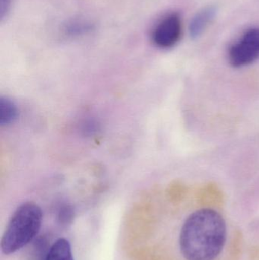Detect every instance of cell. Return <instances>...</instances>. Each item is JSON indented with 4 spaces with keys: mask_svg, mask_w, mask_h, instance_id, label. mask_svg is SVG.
<instances>
[{
    "mask_svg": "<svg viewBox=\"0 0 259 260\" xmlns=\"http://www.w3.org/2000/svg\"><path fill=\"white\" fill-rule=\"evenodd\" d=\"M227 241L223 217L211 209L196 211L184 221L179 234L181 253L187 260H214Z\"/></svg>",
    "mask_w": 259,
    "mask_h": 260,
    "instance_id": "6da1fadb",
    "label": "cell"
},
{
    "mask_svg": "<svg viewBox=\"0 0 259 260\" xmlns=\"http://www.w3.org/2000/svg\"><path fill=\"white\" fill-rule=\"evenodd\" d=\"M42 221V211L36 203L27 202L18 206L2 236V253L13 254L28 245L38 236Z\"/></svg>",
    "mask_w": 259,
    "mask_h": 260,
    "instance_id": "7a4b0ae2",
    "label": "cell"
},
{
    "mask_svg": "<svg viewBox=\"0 0 259 260\" xmlns=\"http://www.w3.org/2000/svg\"><path fill=\"white\" fill-rule=\"evenodd\" d=\"M230 63L234 67L250 65L259 59V27L246 30L231 46L228 52Z\"/></svg>",
    "mask_w": 259,
    "mask_h": 260,
    "instance_id": "3957f363",
    "label": "cell"
},
{
    "mask_svg": "<svg viewBox=\"0 0 259 260\" xmlns=\"http://www.w3.org/2000/svg\"><path fill=\"white\" fill-rule=\"evenodd\" d=\"M182 35V21L178 12H170L163 16L152 28V42L162 49L174 47Z\"/></svg>",
    "mask_w": 259,
    "mask_h": 260,
    "instance_id": "277c9868",
    "label": "cell"
},
{
    "mask_svg": "<svg viewBox=\"0 0 259 260\" xmlns=\"http://www.w3.org/2000/svg\"><path fill=\"white\" fill-rule=\"evenodd\" d=\"M217 14V8L214 6H207L198 12L192 18L189 26L191 38H199L214 21Z\"/></svg>",
    "mask_w": 259,
    "mask_h": 260,
    "instance_id": "5b68a950",
    "label": "cell"
},
{
    "mask_svg": "<svg viewBox=\"0 0 259 260\" xmlns=\"http://www.w3.org/2000/svg\"><path fill=\"white\" fill-rule=\"evenodd\" d=\"M44 260H75L69 241L65 238L56 240Z\"/></svg>",
    "mask_w": 259,
    "mask_h": 260,
    "instance_id": "8992f818",
    "label": "cell"
},
{
    "mask_svg": "<svg viewBox=\"0 0 259 260\" xmlns=\"http://www.w3.org/2000/svg\"><path fill=\"white\" fill-rule=\"evenodd\" d=\"M18 117L16 105L10 99L1 98L0 99V124L2 126L11 124Z\"/></svg>",
    "mask_w": 259,
    "mask_h": 260,
    "instance_id": "52a82bcc",
    "label": "cell"
},
{
    "mask_svg": "<svg viewBox=\"0 0 259 260\" xmlns=\"http://www.w3.org/2000/svg\"><path fill=\"white\" fill-rule=\"evenodd\" d=\"M75 212L72 206L68 204H62L57 212V221L62 227H67L74 220Z\"/></svg>",
    "mask_w": 259,
    "mask_h": 260,
    "instance_id": "ba28073f",
    "label": "cell"
},
{
    "mask_svg": "<svg viewBox=\"0 0 259 260\" xmlns=\"http://www.w3.org/2000/svg\"><path fill=\"white\" fill-rule=\"evenodd\" d=\"M91 29V26L85 21H76L69 23L65 27L66 33L70 35H79L86 33Z\"/></svg>",
    "mask_w": 259,
    "mask_h": 260,
    "instance_id": "9c48e42d",
    "label": "cell"
},
{
    "mask_svg": "<svg viewBox=\"0 0 259 260\" xmlns=\"http://www.w3.org/2000/svg\"><path fill=\"white\" fill-rule=\"evenodd\" d=\"M11 3L12 0H0V6H1V19L3 20L6 15H7L9 12V9H10Z\"/></svg>",
    "mask_w": 259,
    "mask_h": 260,
    "instance_id": "30bf717a",
    "label": "cell"
}]
</instances>
